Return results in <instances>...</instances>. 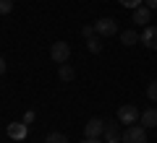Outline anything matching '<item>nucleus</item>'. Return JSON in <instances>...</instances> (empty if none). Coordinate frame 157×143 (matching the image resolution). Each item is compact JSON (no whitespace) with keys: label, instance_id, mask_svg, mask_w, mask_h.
Returning <instances> with one entry per match:
<instances>
[{"label":"nucleus","instance_id":"nucleus-1","mask_svg":"<svg viewBox=\"0 0 157 143\" xmlns=\"http://www.w3.org/2000/svg\"><path fill=\"white\" fill-rule=\"evenodd\" d=\"M121 141L123 143H147V127L141 125V122L139 125H128Z\"/></svg>","mask_w":157,"mask_h":143},{"label":"nucleus","instance_id":"nucleus-2","mask_svg":"<svg viewBox=\"0 0 157 143\" xmlns=\"http://www.w3.org/2000/svg\"><path fill=\"white\" fill-rule=\"evenodd\" d=\"M50 57H52V63H68V57H71V44L68 42H52V47H50Z\"/></svg>","mask_w":157,"mask_h":143},{"label":"nucleus","instance_id":"nucleus-3","mask_svg":"<svg viewBox=\"0 0 157 143\" xmlns=\"http://www.w3.org/2000/svg\"><path fill=\"white\" fill-rule=\"evenodd\" d=\"M139 117H141V112L136 109L134 104H123L121 109H118V120L123 122V125H136V122H139Z\"/></svg>","mask_w":157,"mask_h":143},{"label":"nucleus","instance_id":"nucleus-4","mask_svg":"<svg viewBox=\"0 0 157 143\" xmlns=\"http://www.w3.org/2000/svg\"><path fill=\"white\" fill-rule=\"evenodd\" d=\"M94 29L100 37H113V34H121L118 31V23L115 18H100V21H94Z\"/></svg>","mask_w":157,"mask_h":143},{"label":"nucleus","instance_id":"nucleus-5","mask_svg":"<svg viewBox=\"0 0 157 143\" xmlns=\"http://www.w3.org/2000/svg\"><path fill=\"white\" fill-rule=\"evenodd\" d=\"M6 133H8V138H13V141H24V138L29 135V125L26 122H11V125L6 127Z\"/></svg>","mask_w":157,"mask_h":143},{"label":"nucleus","instance_id":"nucleus-6","mask_svg":"<svg viewBox=\"0 0 157 143\" xmlns=\"http://www.w3.org/2000/svg\"><path fill=\"white\" fill-rule=\"evenodd\" d=\"M102 133H105V122H102L100 117H92V120L84 125V135L86 138H100Z\"/></svg>","mask_w":157,"mask_h":143},{"label":"nucleus","instance_id":"nucleus-7","mask_svg":"<svg viewBox=\"0 0 157 143\" xmlns=\"http://www.w3.org/2000/svg\"><path fill=\"white\" fill-rule=\"evenodd\" d=\"M149 18H152V8H147V5L134 8V23L136 26H149Z\"/></svg>","mask_w":157,"mask_h":143},{"label":"nucleus","instance_id":"nucleus-8","mask_svg":"<svg viewBox=\"0 0 157 143\" xmlns=\"http://www.w3.org/2000/svg\"><path fill=\"white\" fill-rule=\"evenodd\" d=\"M141 42H144L147 47H149V50H157V26H144Z\"/></svg>","mask_w":157,"mask_h":143},{"label":"nucleus","instance_id":"nucleus-9","mask_svg":"<svg viewBox=\"0 0 157 143\" xmlns=\"http://www.w3.org/2000/svg\"><path fill=\"white\" fill-rule=\"evenodd\" d=\"M139 122L144 127H157V109H155V107L144 109V112H141V117H139Z\"/></svg>","mask_w":157,"mask_h":143},{"label":"nucleus","instance_id":"nucleus-10","mask_svg":"<svg viewBox=\"0 0 157 143\" xmlns=\"http://www.w3.org/2000/svg\"><path fill=\"white\" fill-rule=\"evenodd\" d=\"M102 138H105L107 143H121V138H123V133L118 130L115 125H105V133H102Z\"/></svg>","mask_w":157,"mask_h":143},{"label":"nucleus","instance_id":"nucleus-11","mask_svg":"<svg viewBox=\"0 0 157 143\" xmlns=\"http://www.w3.org/2000/svg\"><path fill=\"white\" fill-rule=\"evenodd\" d=\"M86 47H89L92 55H100V52H102V37H100V34L89 37V39H86Z\"/></svg>","mask_w":157,"mask_h":143},{"label":"nucleus","instance_id":"nucleus-12","mask_svg":"<svg viewBox=\"0 0 157 143\" xmlns=\"http://www.w3.org/2000/svg\"><path fill=\"white\" fill-rule=\"evenodd\" d=\"M139 39H141V37L134 31V29H128V31H121V42H123L126 47H134V44L139 42Z\"/></svg>","mask_w":157,"mask_h":143},{"label":"nucleus","instance_id":"nucleus-13","mask_svg":"<svg viewBox=\"0 0 157 143\" xmlns=\"http://www.w3.org/2000/svg\"><path fill=\"white\" fill-rule=\"evenodd\" d=\"M58 76H60V81H73V76H76V73H73L71 65H66V63H63L60 70H58Z\"/></svg>","mask_w":157,"mask_h":143},{"label":"nucleus","instance_id":"nucleus-14","mask_svg":"<svg viewBox=\"0 0 157 143\" xmlns=\"http://www.w3.org/2000/svg\"><path fill=\"white\" fill-rule=\"evenodd\" d=\"M45 143H68V138L63 133H47V141Z\"/></svg>","mask_w":157,"mask_h":143},{"label":"nucleus","instance_id":"nucleus-15","mask_svg":"<svg viewBox=\"0 0 157 143\" xmlns=\"http://www.w3.org/2000/svg\"><path fill=\"white\" fill-rule=\"evenodd\" d=\"M147 96H149L152 102H157V78L149 83V86H147Z\"/></svg>","mask_w":157,"mask_h":143},{"label":"nucleus","instance_id":"nucleus-16","mask_svg":"<svg viewBox=\"0 0 157 143\" xmlns=\"http://www.w3.org/2000/svg\"><path fill=\"white\" fill-rule=\"evenodd\" d=\"M13 11V0H0V13L6 16V13Z\"/></svg>","mask_w":157,"mask_h":143},{"label":"nucleus","instance_id":"nucleus-17","mask_svg":"<svg viewBox=\"0 0 157 143\" xmlns=\"http://www.w3.org/2000/svg\"><path fill=\"white\" fill-rule=\"evenodd\" d=\"M118 3H121L123 8H139L141 3H144V0H118Z\"/></svg>","mask_w":157,"mask_h":143},{"label":"nucleus","instance_id":"nucleus-18","mask_svg":"<svg viewBox=\"0 0 157 143\" xmlns=\"http://www.w3.org/2000/svg\"><path fill=\"white\" fill-rule=\"evenodd\" d=\"M81 34H84L86 39H89V37H94V34H97V29H94V23H92V26H84V29H81Z\"/></svg>","mask_w":157,"mask_h":143},{"label":"nucleus","instance_id":"nucleus-19","mask_svg":"<svg viewBox=\"0 0 157 143\" xmlns=\"http://www.w3.org/2000/svg\"><path fill=\"white\" fill-rule=\"evenodd\" d=\"M34 117H37V112H34V109L24 112V122H26V125H32V122H34Z\"/></svg>","mask_w":157,"mask_h":143},{"label":"nucleus","instance_id":"nucleus-20","mask_svg":"<svg viewBox=\"0 0 157 143\" xmlns=\"http://www.w3.org/2000/svg\"><path fill=\"white\" fill-rule=\"evenodd\" d=\"M144 5H147V8H152V11H155V8H157V0H144Z\"/></svg>","mask_w":157,"mask_h":143},{"label":"nucleus","instance_id":"nucleus-21","mask_svg":"<svg viewBox=\"0 0 157 143\" xmlns=\"http://www.w3.org/2000/svg\"><path fill=\"white\" fill-rule=\"evenodd\" d=\"M3 73H6V57L0 55V76H3Z\"/></svg>","mask_w":157,"mask_h":143},{"label":"nucleus","instance_id":"nucleus-22","mask_svg":"<svg viewBox=\"0 0 157 143\" xmlns=\"http://www.w3.org/2000/svg\"><path fill=\"white\" fill-rule=\"evenodd\" d=\"M81 143H100L97 138H86V141H81Z\"/></svg>","mask_w":157,"mask_h":143}]
</instances>
